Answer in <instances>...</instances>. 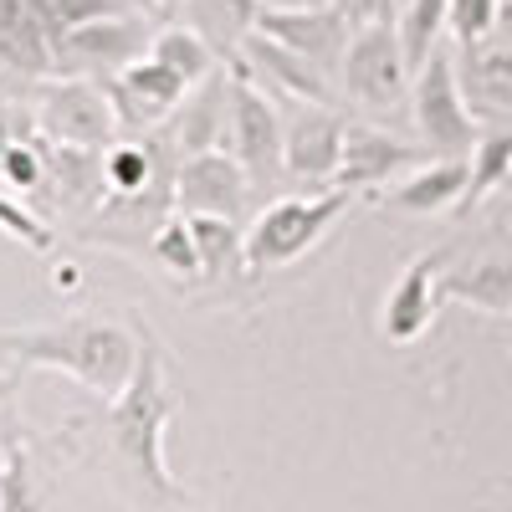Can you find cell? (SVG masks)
Returning <instances> with one entry per match:
<instances>
[{
	"mask_svg": "<svg viewBox=\"0 0 512 512\" xmlns=\"http://www.w3.org/2000/svg\"><path fill=\"white\" fill-rule=\"evenodd\" d=\"M0 354L21 369H62L103 400L123 395L139 364V323H113L103 313H72L57 323L0 328Z\"/></svg>",
	"mask_w": 512,
	"mask_h": 512,
	"instance_id": "6da1fadb",
	"label": "cell"
},
{
	"mask_svg": "<svg viewBox=\"0 0 512 512\" xmlns=\"http://www.w3.org/2000/svg\"><path fill=\"white\" fill-rule=\"evenodd\" d=\"M134 323H139V364H134V379L123 384V395L108 400V446L139 497L175 502L180 482L169 477L164 431H169V415H175L180 400L169 390V369H164V349H159L154 328L144 318H134Z\"/></svg>",
	"mask_w": 512,
	"mask_h": 512,
	"instance_id": "7a4b0ae2",
	"label": "cell"
},
{
	"mask_svg": "<svg viewBox=\"0 0 512 512\" xmlns=\"http://www.w3.org/2000/svg\"><path fill=\"white\" fill-rule=\"evenodd\" d=\"M354 195L359 190L328 185L323 195H282V200H272L246 231V272L292 267L297 256H308L338 226V216L354 205Z\"/></svg>",
	"mask_w": 512,
	"mask_h": 512,
	"instance_id": "3957f363",
	"label": "cell"
},
{
	"mask_svg": "<svg viewBox=\"0 0 512 512\" xmlns=\"http://www.w3.org/2000/svg\"><path fill=\"white\" fill-rule=\"evenodd\" d=\"M410 103H415V128L431 154H472L477 149V123L472 108H466V88H461V72L451 52H431L425 67L410 77Z\"/></svg>",
	"mask_w": 512,
	"mask_h": 512,
	"instance_id": "277c9868",
	"label": "cell"
},
{
	"mask_svg": "<svg viewBox=\"0 0 512 512\" xmlns=\"http://www.w3.org/2000/svg\"><path fill=\"white\" fill-rule=\"evenodd\" d=\"M36 123L47 128L52 144H72V149H113L118 128H123L113 93L88 77H67V82L41 88Z\"/></svg>",
	"mask_w": 512,
	"mask_h": 512,
	"instance_id": "5b68a950",
	"label": "cell"
},
{
	"mask_svg": "<svg viewBox=\"0 0 512 512\" xmlns=\"http://www.w3.org/2000/svg\"><path fill=\"white\" fill-rule=\"evenodd\" d=\"M338 72H344L349 98H359L369 108H395L405 98V77H415L405 62V47H400V26H390V16L359 21Z\"/></svg>",
	"mask_w": 512,
	"mask_h": 512,
	"instance_id": "8992f818",
	"label": "cell"
},
{
	"mask_svg": "<svg viewBox=\"0 0 512 512\" xmlns=\"http://www.w3.org/2000/svg\"><path fill=\"white\" fill-rule=\"evenodd\" d=\"M282 144H287V118L277 113V103L262 93L241 62L231 67V154L246 164L251 185L282 175Z\"/></svg>",
	"mask_w": 512,
	"mask_h": 512,
	"instance_id": "52a82bcc",
	"label": "cell"
},
{
	"mask_svg": "<svg viewBox=\"0 0 512 512\" xmlns=\"http://www.w3.org/2000/svg\"><path fill=\"white\" fill-rule=\"evenodd\" d=\"M456 262V251L441 246V251H425L395 277V287L384 292V308H379V333L390 344H415V338L436 323L441 303H446V267Z\"/></svg>",
	"mask_w": 512,
	"mask_h": 512,
	"instance_id": "ba28073f",
	"label": "cell"
},
{
	"mask_svg": "<svg viewBox=\"0 0 512 512\" xmlns=\"http://www.w3.org/2000/svg\"><path fill=\"white\" fill-rule=\"evenodd\" d=\"M256 31L282 41V47H292V52H303L308 62H318L328 72L349 52L354 16L338 6V0H323V6H262L256 11Z\"/></svg>",
	"mask_w": 512,
	"mask_h": 512,
	"instance_id": "9c48e42d",
	"label": "cell"
},
{
	"mask_svg": "<svg viewBox=\"0 0 512 512\" xmlns=\"http://www.w3.org/2000/svg\"><path fill=\"white\" fill-rule=\"evenodd\" d=\"M246 195H251V175L226 149L190 154L175 169V210H185V216H231L236 221Z\"/></svg>",
	"mask_w": 512,
	"mask_h": 512,
	"instance_id": "30bf717a",
	"label": "cell"
},
{
	"mask_svg": "<svg viewBox=\"0 0 512 512\" xmlns=\"http://www.w3.org/2000/svg\"><path fill=\"white\" fill-rule=\"evenodd\" d=\"M344 134H349V123L338 118V108H328V103L292 108L287 144H282L287 175L308 180V185H333L338 180V159H344Z\"/></svg>",
	"mask_w": 512,
	"mask_h": 512,
	"instance_id": "8fae6325",
	"label": "cell"
},
{
	"mask_svg": "<svg viewBox=\"0 0 512 512\" xmlns=\"http://www.w3.org/2000/svg\"><path fill=\"white\" fill-rule=\"evenodd\" d=\"M420 164H431V149H425V144L415 149V144L384 134V128H374V123H349L344 159H338V180L333 185H344V190H374V185L405 175V169H420Z\"/></svg>",
	"mask_w": 512,
	"mask_h": 512,
	"instance_id": "7c38bea8",
	"label": "cell"
},
{
	"mask_svg": "<svg viewBox=\"0 0 512 512\" xmlns=\"http://www.w3.org/2000/svg\"><path fill=\"white\" fill-rule=\"evenodd\" d=\"M195 88V82H185L175 67H164L154 57L144 62H128L113 82H108V93L118 103V118L128 128H149V123H164V118H175V108L185 103V93Z\"/></svg>",
	"mask_w": 512,
	"mask_h": 512,
	"instance_id": "4fadbf2b",
	"label": "cell"
},
{
	"mask_svg": "<svg viewBox=\"0 0 512 512\" xmlns=\"http://www.w3.org/2000/svg\"><path fill=\"white\" fill-rule=\"evenodd\" d=\"M236 62H241L251 77H262L267 88H282V93H292L297 103H328V108H333L328 72H323L318 62H308L303 52H292V47H282V41L262 36V31H251V36L241 41Z\"/></svg>",
	"mask_w": 512,
	"mask_h": 512,
	"instance_id": "5bb4252c",
	"label": "cell"
},
{
	"mask_svg": "<svg viewBox=\"0 0 512 512\" xmlns=\"http://www.w3.org/2000/svg\"><path fill=\"white\" fill-rule=\"evenodd\" d=\"M175 154L190 159V154H205V149H221L226 128H231V77L226 72H210L205 82L185 93V103L175 108Z\"/></svg>",
	"mask_w": 512,
	"mask_h": 512,
	"instance_id": "9a60e30c",
	"label": "cell"
},
{
	"mask_svg": "<svg viewBox=\"0 0 512 512\" xmlns=\"http://www.w3.org/2000/svg\"><path fill=\"white\" fill-rule=\"evenodd\" d=\"M134 52H139V26L113 16V11L62 26V47H57V57L67 67H88V72H123L134 62Z\"/></svg>",
	"mask_w": 512,
	"mask_h": 512,
	"instance_id": "2e32d148",
	"label": "cell"
},
{
	"mask_svg": "<svg viewBox=\"0 0 512 512\" xmlns=\"http://www.w3.org/2000/svg\"><path fill=\"white\" fill-rule=\"evenodd\" d=\"M472 190V154H456V159H436V164H420L410 180H400L390 190V210L400 216H446L456 210Z\"/></svg>",
	"mask_w": 512,
	"mask_h": 512,
	"instance_id": "e0dca14e",
	"label": "cell"
},
{
	"mask_svg": "<svg viewBox=\"0 0 512 512\" xmlns=\"http://www.w3.org/2000/svg\"><path fill=\"white\" fill-rule=\"evenodd\" d=\"M446 297L482 313H512V251H482L472 262L446 267Z\"/></svg>",
	"mask_w": 512,
	"mask_h": 512,
	"instance_id": "ac0fdd59",
	"label": "cell"
},
{
	"mask_svg": "<svg viewBox=\"0 0 512 512\" xmlns=\"http://www.w3.org/2000/svg\"><path fill=\"white\" fill-rule=\"evenodd\" d=\"M0 512H47V487L36 477V456L21 420L0 415Z\"/></svg>",
	"mask_w": 512,
	"mask_h": 512,
	"instance_id": "d6986e66",
	"label": "cell"
},
{
	"mask_svg": "<svg viewBox=\"0 0 512 512\" xmlns=\"http://www.w3.org/2000/svg\"><path fill=\"white\" fill-rule=\"evenodd\" d=\"M190 226H195L205 282H226L236 267H246V231L231 216H190Z\"/></svg>",
	"mask_w": 512,
	"mask_h": 512,
	"instance_id": "ffe728a7",
	"label": "cell"
},
{
	"mask_svg": "<svg viewBox=\"0 0 512 512\" xmlns=\"http://www.w3.org/2000/svg\"><path fill=\"white\" fill-rule=\"evenodd\" d=\"M149 57L175 67L185 82H205L210 72H216V47H210V36L200 26H164L149 41Z\"/></svg>",
	"mask_w": 512,
	"mask_h": 512,
	"instance_id": "44dd1931",
	"label": "cell"
},
{
	"mask_svg": "<svg viewBox=\"0 0 512 512\" xmlns=\"http://www.w3.org/2000/svg\"><path fill=\"white\" fill-rule=\"evenodd\" d=\"M441 26H451V0H405V11H400V47H405L410 72H420L425 57L441 47Z\"/></svg>",
	"mask_w": 512,
	"mask_h": 512,
	"instance_id": "7402d4cb",
	"label": "cell"
},
{
	"mask_svg": "<svg viewBox=\"0 0 512 512\" xmlns=\"http://www.w3.org/2000/svg\"><path fill=\"white\" fill-rule=\"evenodd\" d=\"M149 251H154V262H159L164 272H175V277H200V246H195V226H190L185 210H169V216L154 226Z\"/></svg>",
	"mask_w": 512,
	"mask_h": 512,
	"instance_id": "603a6c76",
	"label": "cell"
},
{
	"mask_svg": "<svg viewBox=\"0 0 512 512\" xmlns=\"http://www.w3.org/2000/svg\"><path fill=\"white\" fill-rule=\"evenodd\" d=\"M507 180H512V134H482L472 154V190H466L461 210H477Z\"/></svg>",
	"mask_w": 512,
	"mask_h": 512,
	"instance_id": "cb8c5ba5",
	"label": "cell"
},
{
	"mask_svg": "<svg viewBox=\"0 0 512 512\" xmlns=\"http://www.w3.org/2000/svg\"><path fill=\"white\" fill-rule=\"evenodd\" d=\"M154 169H159V159H154V149L149 144H134V139H118L108 154H103V180H108V190L113 195H144V185L154 180Z\"/></svg>",
	"mask_w": 512,
	"mask_h": 512,
	"instance_id": "d4e9b609",
	"label": "cell"
},
{
	"mask_svg": "<svg viewBox=\"0 0 512 512\" xmlns=\"http://www.w3.org/2000/svg\"><path fill=\"white\" fill-rule=\"evenodd\" d=\"M466 52H472V62H466V82H472V93L482 103L512 113V47H502V52L466 47Z\"/></svg>",
	"mask_w": 512,
	"mask_h": 512,
	"instance_id": "484cf974",
	"label": "cell"
},
{
	"mask_svg": "<svg viewBox=\"0 0 512 512\" xmlns=\"http://www.w3.org/2000/svg\"><path fill=\"white\" fill-rule=\"evenodd\" d=\"M502 0H451V31L461 47H482L502 21Z\"/></svg>",
	"mask_w": 512,
	"mask_h": 512,
	"instance_id": "4316f807",
	"label": "cell"
},
{
	"mask_svg": "<svg viewBox=\"0 0 512 512\" xmlns=\"http://www.w3.org/2000/svg\"><path fill=\"white\" fill-rule=\"evenodd\" d=\"M0 231L16 236L26 251H41V256H47V251L57 246V231H52L47 221H41V216H31V210H21L16 200H6V195H0Z\"/></svg>",
	"mask_w": 512,
	"mask_h": 512,
	"instance_id": "83f0119b",
	"label": "cell"
},
{
	"mask_svg": "<svg viewBox=\"0 0 512 512\" xmlns=\"http://www.w3.org/2000/svg\"><path fill=\"white\" fill-rule=\"evenodd\" d=\"M41 169H47V164H41V154L31 144H11L6 149V164H0V180L16 185V190H36L41 185Z\"/></svg>",
	"mask_w": 512,
	"mask_h": 512,
	"instance_id": "f1b7e54d",
	"label": "cell"
},
{
	"mask_svg": "<svg viewBox=\"0 0 512 512\" xmlns=\"http://www.w3.org/2000/svg\"><path fill=\"white\" fill-rule=\"evenodd\" d=\"M6 149H11V144H6V139H0V164H6Z\"/></svg>",
	"mask_w": 512,
	"mask_h": 512,
	"instance_id": "f546056e",
	"label": "cell"
},
{
	"mask_svg": "<svg viewBox=\"0 0 512 512\" xmlns=\"http://www.w3.org/2000/svg\"><path fill=\"white\" fill-rule=\"evenodd\" d=\"M6 390H11V379H0V395H6Z\"/></svg>",
	"mask_w": 512,
	"mask_h": 512,
	"instance_id": "4dcf8cb0",
	"label": "cell"
},
{
	"mask_svg": "<svg viewBox=\"0 0 512 512\" xmlns=\"http://www.w3.org/2000/svg\"><path fill=\"white\" fill-rule=\"evenodd\" d=\"M507 318H512V313H507Z\"/></svg>",
	"mask_w": 512,
	"mask_h": 512,
	"instance_id": "1f68e13d",
	"label": "cell"
}]
</instances>
